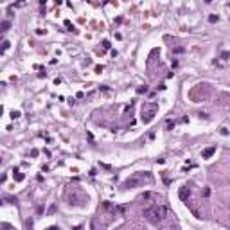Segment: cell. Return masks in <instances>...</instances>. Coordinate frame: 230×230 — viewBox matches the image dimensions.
<instances>
[{"label": "cell", "instance_id": "cell-1", "mask_svg": "<svg viewBox=\"0 0 230 230\" xmlns=\"http://www.w3.org/2000/svg\"><path fill=\"white\" fill-rule=\"evenodd\" d=\"M167 216V207L165 205H151L144 210V217L149 223H160Z\"/></svg>", "mask_w": 230, "mask_h": 230}, {"label": "cell", "instance_id": "cell-2", "mask_svg": "<svg viewBox=\"0 0 230 230\" xmlns=\"http://www.w3.org/2000/svg\"><path fill=\"white\" fill-rule=\"evenodd\" d=\"M144 182H151V175H149V173H135V175L130 176V178L122 183V187H124V189H133L137 185H142Z\"/></svg>", "mask_w": 230, "mask_h": 230}, {"label": "cell", "instance_id": "cell-3", "mask_svg": "<svg viewBox=\"0 0 230 230\" xmlns=\"http://www.w3.org/2000/svg\"><path fill=\"white\" fill-rule=\"evenodd\" d=\"M156 110H158V106H156L155 103H148V104H144V106H142V122L148 124V122L153 121Z\"/></svg>", "mask_w": 230, "mask_h": 230}, {"label": "cell", "instance_id": "cell-4", "mask_svg": "<svg viewBox=\"0 0 230 230\" xmlns=\"http://www.w3.org/2000/svg\"><path fill=\"white\" fill-rule=\"evenodd\" d=\"M189 194H190L189 185H182V187H180V198H182V202H187Z\"/></svg>", "mask_w": 230, "mask_h": 230}, {"label": "cell", "instance_id": "cell-5", "mask_svg": "<svg viewBox=\"0 0 230 230\" xmlns=\"http://www.w3.org/2000/svg\"><path fill=\"white\" fill-rule=\"evenodd\" d=\"M214 153H216V146H212V148H207V149L202 153V156H203V158H210Z\"/></svg>", "mask_w": 230, "mask_h": 230}, {"label": "cell", "instance_id": "cell-6", "mask_svg": "<svg viewBox=\"0 0 230 230\" xmlns=\"http://www.w3.org/2000/svg\"><path fill=\"white\" fill-rule=\"evenodd\" d=\"M219 58H221V59H219V61H216V65H219V67H221L225 61H228V59H230V52H221V56H219Z\"/></svg>", "mask_w": 230, "mask_h": 230}, {"label": "cell", "instance_id": "cell-7", "mask_svg": "<svg viewBox=\"0 0 230 230\" xmlns=\"http://www.w3.org/2000/svg\"><path fill=\"white\" fill-rule=\"evenodd\" d=\"M9 27H11V22H9V20H4V22H2V32H7Z\"/></svg>", "mask_w": 230, "mask_h": 230}, {"label": "cell", "instance_id": "cell-8", "mask_svg": "<svg viewBox=\"0 0 230 230\" xmlns=\"http://www.w3.org/2000/svg\"><path fill=\"white\" fill-rule=\"evenodd\" d=\"M14 180H16V182H22V180H24V173H20L18 169H14Z\"/></svg>", "mask_w": 230, "mask_h": 230}, {"label": "cell", "instance_id": "cell-9", "mask_svg": "<svg viewBox=\"0 0 230 230\" xmlns=\"http://www.w3.org/2000/svg\"><path fill=\"white\" fill-rule=\"evenodd\" d=\"M2 43H4V45H2V54H4V52H6V51L9 49V41H7V40H4Z\"/></svg>", "mask_w": 230, "mask_h": 230}, {"label": "cell", "instance_id": "cell-10", "mask_svg": "<svg viewBox=\"0 0 230 230\" xmlns=\"http://www.w3.org/2000/svg\"><path fill=\"white\" fill-rule=\"evenodd\" d=\"M137 92H138V94H142V92H148V86H144V88H142V86H140V88H138V90H137Z\"/></svg>", "mask_w": 230, "mask_h": 230}, {"label": "cell", "instance_id": "cell-11", "mask_svg": "<svg viewBox=\"0 0 230 230\" xmlns=\"http://www.w3.org/2000/svg\"><path fill=\"white\" fill-rule=\"evenodd\" d=\"M11 117H13V119H18V117H20V111H13V115H11Z\"/></svg>", "mask_w": 230, "mask_h": 230}, {"label": "cell", "instance_id": "cell-12", "mask_svg": "<svg viewBox=\"0 0 230 230\" xmlns=\"http://www.w3.org/2000/svg\"><path fill=\"white\" fill-rule=\"evenodd\" d=\"M103 47H104V49H110V41H103Z\"/></svg>", "mask_w": 230, "mask_h": 230}, {"label": "cell", "instance_id": "cell-13", "mask_svg": "<svg viewBox=\"0 0 230 230\" xmlns=\"http://www.w3.org/2000/svg\"><path fill=\"white\" fill-rule=\"evenodd\" d=\"M47 230H59V228H58V227H49Z\"/></svg>", "mask_w": 230, "mask_h": 230}]
</instances>
